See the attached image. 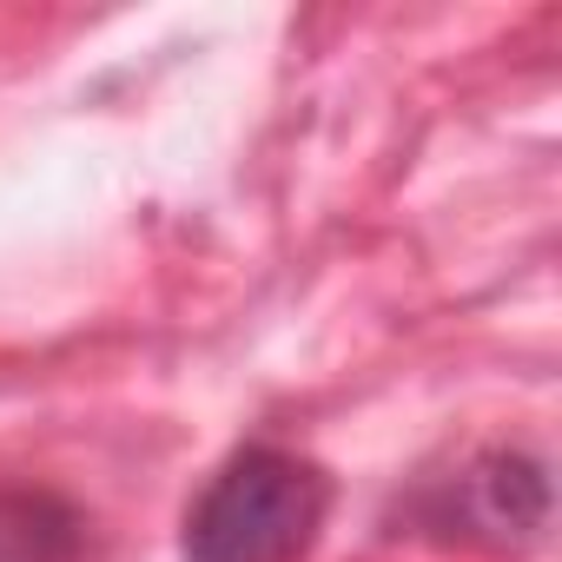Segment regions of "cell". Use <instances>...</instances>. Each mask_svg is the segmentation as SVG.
<instances>
[{"label":"cell","mask_w":562,"mask_h":562,"mask_svg":"<svg viewBox=\"0 0 562 562\" xmlns=\"http://www.w3.org/2000/svg\"><path fill=\"white\" fill-rule=\"evenodd\" d=\"M0 562H93V516L41 483H0Z\"/></svg>","instance_id":"3957f363"},{"label":"cell","mask_w":562,"mask_h":562,"mask_svg":"<svg viewBox=\"0 0 562 562\" xmlns=\"http://www.w3.org/2000/svg\"><path fill=\"white\" fill-rule=\"evenodd\" d=\"M338 483L318 457L285 443H238L186 503V562H305L331 522Z\"/></svg>","instance_id":"6da1fadb"},{"label":"cell","mask_w":562,"mask_h":562,"mask_svg":"<svg viewBox=\"0 0 562 562\" xmlns=\"http://www.w3.org/2000/svg\"><path fill=\"white\" fill-rule=\"evenodd\" d=\"M404 522L417 536L463 542V549H529L549 529V470L509 443L476 450L450 476H430L411 496Z\"/></svg>","instance_id":"7a4b0ae2"}]
</instances>
